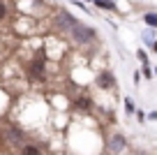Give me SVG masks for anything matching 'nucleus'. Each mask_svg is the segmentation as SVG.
I'll return each instance as SVG.
<instances>
[{"instance_id":"1","label":"nucleus","mask_w":157,"mask_h":155,"mask_svg":"<svg viewBox=\"0 0 157 155\" xmlns=\"http://www.w3.org/2000/svg\"><path fill=\"white\" fill-rule=\"evenodd\" d=\"M67 35H69V39L76 42V44H90L95 37H97V30L90 28V26H86V23H81V21H76V23L67 30Z\"/></svg>"},{"instance_id":"2","label":"nucleus","mask_w":157,"mask_h":155,"mask_svg":"<svg viewBox=\"0 0 157 155\" xmlns=\"http://www.w3.org/2000/svg\"><path fill=\"white\" fill-rule=\"evenodd\" d=\"M106 148L111 150V153H123V150L127 148V137L120 134V132H113L106 139Z\"/></svg>"},{"instance_id":"3","label":"nucleus","mask_w":157,"mask_h":155,"mask_svg":"<svg viewBox=\"0 0 157 155\" xmlns=\"http://www.w3.org/2000/svg\"><path fill=\"white\" fill-rule=\"evenodd\" d=\"M76 21H78V19H74V16L69 14L67 10H60L58 14H56V28H58V30H63V33L67 35V30L72 28V26L76 23Z\"/></svg>"},{"instance_id":"4","label":"nucleus","mask_w":157,"mask_h":155,"mask_svg":"<svg viewBox=\"0 0 157 155\" xmlns=\"http://www.w3.org/2000/svg\"><path fill=\"white\" fill-rule=\"evenodd\" d=\"M28 77L33 79V81H42V79H44V58H42V54H39L37 58L30 63V67H28Z\"/></svg>"},{"instance_id":"5","label":"nucleus","mask_w":157,"mask_h":155,"mask_svg":"<svg viewBox=\"0 0 157 155\" xmlns=\"http://www.w3.org/2000/svg\"><path fill=\"white\" fill-rule=\"evenodd\" d=\"M95 81H97V86L102 88V90H109V88L116 86V77H113L111 72H99Z\"/></svg>"},{"instance_id":"6","label":"nucleus","mask_w":157,"mask_h":155,"mask_svg":"<svg viewBox=\"0 0 157 155\" xmlns=\"http://www.w3.org/2000/svg\"><path fill=\"white\" fill-rule=\"evenodd\" d=\"M143 21H146V26H150V28H157V12H146V14H143Z\"/></svg>"},{"instance_id":"7","label":"nucleus","mask_w":157,"mask_h":155,"mask_svg":"<svg viewBox=\"0 0 157 155\" xmlns=\"http://www.w3.org/2000/svg\"><path fill=\"white\" fill-rule=\"evenodd\" d=\"M21 155H42V150H39L35 144H25L23 148H21Z\"/></svg>"},{"instance_id":"8","label":"nucleus","mask_w":157,"mask_h":155,"mask_svg":"<svg viewBox=\"0 0 157 155\" xmlns=\"http://www.w3.org/2000/svg\"><path fill=\"white\" fill-rule=\"evenodd\" d=\"M95 5L99 7V10H116V0H95Z\"/></svg>"},{"instance_id":"9","label":"nucleus","mask_w":157,"mask_h":155,"mask_svg":"<svg viewBox=\"0 0 157 155\" xmlns=\"http://www.w3.org/2000/svg\"><path fill=\"white\" fill-rule=\"evenodd\" d=\"M10 139L12 141H23V132L16 130V127H10Z\"/></svg>"},{"instance_id":"10","label":"nucleus","mask_w":157,"mask_h":155,"mask_svg":"<svg viewBox=\"0 0 157 155\" xmlns=\"http://www.w3.org/2000/svg\"><path fill=\"white\" fill-rule=\"evenodd\" d=\"M143 42H146L148 46H155V35L152 33H143Z\"/></svg>"},{"instance_id":"11","label":"nucleus","mask_w":157,"mask_h":155,"mask_svg":"<svg viewBox=\"0 0 157 155\" xmlns=\"http://www.w3.org/2000/svg\"><path fill=\"white\" fill-rule=\"evenodd\" d=\"M141 74H143L146 79H152V77H155V72H152V70L148 67V63H143V70H141Z\"/></svg>"},{"instance_id":"12","label":"nucleus","mask_w":157,"mask_h":155,"mask_svg":"<svg viewBox=\"0 0 157 155\" xmlns=\"http://www.w3.org/2000/svg\"><path fill=\"white\" fill-rule=\"evenodd\" d=\"M125 111H127V113H134V111H136V109H134V102L129 100V97H125Z\"/></svg>"},{"instance_id":"13","label":"nucleus","mask_w":157,"mask_h":155,"mask_svg":"<svg viewBox=\"0 0 157 155\" xmlns=\"http://www.w3.org/2000/svg\"><path fill=\"white\" fill-rule=\"evenodd\" d=\"M136 58L141 60V63H148V56H146V51H143V49H139V51H136Z\"/></svg>"},{"instance_id":"14","label":"nucleus","mask_w":157,"mask_h":155,"mask_svg":"<svg viewBox=\"0 0 157 155\" xmlns=\"http://www.w3.org/2000/svg\"><path fill=\"white\" fill-rule=\"evenodd\" d=\"M5 16H7V5L0 0V19H5Z\"/></svg>"},{"instance_id":"15","label":"nucleus","mask_w":157,"mask_h":155,"mask_svg":"<svg viewBox=\"0 0 157 155\" xmlns=\"http://www.w3.org/2000/svg\"><path fill=\"white\" fill-rule=\"evenodd\" d=\"M148 118H150V121H157V111H150V113H148Z\"/></svg>"},{"instance_id":"16","label":"nucleus","mask_w":157,"mask_h":155,"mask_svg":"<svg viewBox=\"0 0 157 155\" xmlns=\"http://www.w3.org/2000/svg\"><path fill=\"white\" fill-rule=\"evenodd\" d=\"M152 51H155V54H157V39H155V46H152Z\"/></svg>"},{"instance_id":"17","label":"nucleus","mask_w":157,"mask_h":155,"mask_svg":"<svg viewBox=\"0 0 157 155\" xmlns=\"http://www.w3.org/2000/svg\"><path fill=\"white\" fill-rule=\"evenodd\" d=\"M139 155H148V153H139Z\"/></svg>"},{"instance_id":"18","label":"nucleus","mask_w":157,"mask_h":155,"mask_svg":"<svg viewBox=\"0 0 157 155\" xmlns=\"http://www.w3.org/2000/svg\"><path fill=\"white\" fill-rule=\"evenodd\" d=\"M93 2H95V0H93Z\"/></svg>"}]
</instances>
